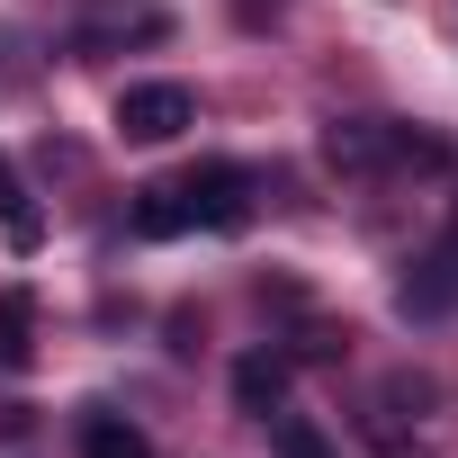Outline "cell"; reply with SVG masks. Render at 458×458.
I'll list each match as a JSON object with an SVG mask.
<instances>
[{
	"label": "cell",
	"mask_w": 458,
	"mask_h": 458,
	"mask_svg": "<svg viewBox=\"0 0 458 458\" xmlns=\"http://www.w3.org/2000/svg\"><path fill=\"white\" fill-rule=\"evenodd\" d=\"M252 216V171L243 162H198L189 180H162V189H135V234L144 243H171V234H198V225H216V234H234V225Z\"/></svg>",
	"instance_id": "6da1fadb"
},
{
	"label": "cell",
	"mask_w": 458,
	"mask_h": 458,
	"mask_svg": "<svg viewBox=\"0 0 458 458\" xmlns=\"http://www.w3.org/2000/svg\"><path fill=\"white\" fill-rule=\"evenodd\" d=\"M189 117H198L189 81H126V90H117V135H126V144H171Z\"/></svg>",
	"instance_id": "7a4b0ae2"
},
{
	"label": "cell",
	"mask_w": 458,
	"mask_h": 458,
	"mask_svg": "<svg viewBox=\"0 0 458 458\" xmlns=\"http://www.w3.org/2000/svg\"><path fill=\"white\" fill-rule=\"evenodd\" d=\"M234 404L270 422V413L288 404V360H279V351H243V360H234Z\"/></svg>",
	"instance_id": "3957f363"
},
{
	"label": "cell",
	"mask_w": 458,
	"mask_h": 458,
	"mask_svg": "<svg viewBox=\"0 0 458 458\" xmlns=\"http://www.w3.org/2000/svg\"><path fill=\"white\" fill-rule=\"evenodd\" d=\"M81 458H153V431L126 422L117 404H90L81 413Z\"/></svg>",
	"instance_id": "277c9868"
},
{
	"label": "cell",
	"mask_w": 458,
	"mask_h": 458,
	"mask_svg": "<svg viewBox=\"0 0 458 458\" xmlns=\"http://www.w3.org/2000/svg\"><path fill=\"white\" fill-rule=\"evenodd\" d=\"M28 360H37V297L0 288V369H28Z\"/></svg>",
	"instance_id": "5b68a950"
},
{
	"label": "cell",
	"mask_w": 458,
	"mask_h": 458,
	"mask_svg": "<svg viewBox=\"0 0 458 458\" xmlns=\"http://www.w3.org/2000/svg\"><path fill=\"white\" fill-rule=\"evenodd\" d=\"M270 449H279V458H342V449L324 440V422H306V413H288V404L270 413Z\"/></svg>",
	"instance_id": "8992f818"
},
{
	"label": "cell",
	"mask_w": 458,
	"mask_h": 458,
	"mask_svg": "<svg viewBox=\"0 0 458 458\" xmlns=\"http://www.w3.org/2000/svg\"><path fill=\"white\" fill-rule=\"evenodd\" d=\"M0 225H10V243H19V252H37V234H46L37 207H28V189H19V171H10V153H0Z\"/></svg>",
	"instance_id": "52a82bcc"
},
{
	"label": "cell",
	"mask_w": 458,
	"mask_h": 458,
	"mask_svg": "<svg viewBox=\"0 0 458 458\" xmlns=\"http://www.w3.org/2000/svg\"><path fill=\"white\" fill-rule=\"evenodd\" d=\"M324 153H333L342 171H369V162H395V153H386V126H333V135H324Z\"/></svg>",
	"instance_id": "ba28073f"
}]
</instances>
